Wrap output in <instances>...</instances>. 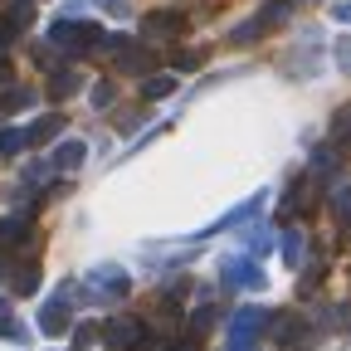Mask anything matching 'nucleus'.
<instances>
[{
  "label": "nucleus",
  "instance_id": "obj_1",
  "mask_svg": "<svg viewBox=\"0 0 351 351\" xmlns=\"http://www.w3.org/2000/svg\"><path fill=\"white\" fill-rule=\"evenodd\" d=\"M103 337H108L117 351H142V341H147V332H142V322H137V317H117V322H108V327H103Z\"/></svg>",
  "mask_w": 351,
  "mask_h": 351
},
{
  "label": "nucleus",
  "instance_id": "obj_24",
  "mask_svg": "<svg viewBox=\"0 0 351 351\" xmlns=\"http://www.w3.org/2000/svg\"><path fill=\"white\" fill-rule=\"evenodd\" d=\"M5 73H10V64H5V49H0V83H5Z\"/></svg>",
  "mask_w": 351,
  "mask_h": 351
},
{
  "label": "nucleus",
  "instance_id": "obj_21",
  "mask_svg": "<svg viewBox=\"0 0 351 351\" xmlns=\"http://www.w3.org/2000/svg\"><path fill=\"white\" fill-rule=\"evenodd\" d=\"M205 54H176V69H200Z\"/></svg>",
  "mask_w": 351,
  "mask_h": 351
},
{
  "label": "nucleus",
  "instance_id": "obj_22",
  "mask_svg": "<svg viewBox=\"0 0 351 351\" xmlns=\"http://www.w3.org/2000/svg\"><path fill=\"white\" fill-rule=\"evenodd\" d=\"M337 64L351 73V39H341V44H337Z\"/></svg>",
  "mask_w": 351,
  "mask_h": 351
},
{
  "label": "nucleus",
  "instance_id": "obj_25",
  "mask_svg": "<svg viewBox=\"0 0 351 351\" xmlns=\"http://www.w3.org/2000/svg\"><path fill=\"white\" fill-rule=\"evenodd\" d=\"M0 317H5V298H0Z\"/></svg>",
  "mask_w": 351,
  "mask_h": 351
},
{
  "label": "nucleus",
  "instance_id": "obj_9",
  "mask_svg": "<svg viewBox=\"0 0 351 351\" xmlns=\"http://www.w3.org/2000/svg\"><path fill=\"white\" fill-rule=\"evenodd\" d=\"M288 20V0H269V5H263V15H258V29L269 34L274 25H283Z\"/></svg>",
  "mask_w": 351,
  "mask_h": 351
},
{
  "label": "nucleus",
  "instance_id": "obj_2",
  "mask_svg": "<svg viewBox=\"0 0 351 351\" xmlns=\"http://www.w3.org/2000/svg\"><path fill=\"white\" fill-rule=\"evenodd\" d=\"M88 283H93V298H122V293L132 288L117 263H98V269L88 274Z\"/></svg>",
  "mask_w": 351,
  "mask_h": 351
},
{
  "label": "nucleus",
  "instance_id": "obj_26",
  "mask_svg": "<svg viewBox=\"0 0 351 351\" xmlns=\"http://www.w3.org/2000/svg\"><path fill=\"white\" fill-rule=\"evenodd\" d=\"M341 15H346V20H351V10H341Z\"/></svg>",
  "mask_w": 351,
  "mask_h": 351
},
{
  "label": "nucleus",
  "instance_id": "obj_6",
  "mask_svg": "<svg viewBox=\"0 0 351 351\" xmlns=\"http://www.w3.org/2000/svg\"><path fill=\"white\" fill-rule=\"evenodd\" d=\"M39 327L49 332V337H59V332H69V298H54L49 307L39 313Z\"/></svg>",
  "mask_w": 351,
  "mask_h": 351
},
{
  "label": "nucleus",
  "instance_id": "obj_11",
  "mask_svg": "<svg viewBox=\"0 0 351 351\" xmlns=\"http://www.w3.org/2000/svg\"><path fill=\"white\" fill-rule=\"evenodd\" d=\"M88 152H83V142H64L59 152H54V166H64V171H73L78 161H83Z\"/></svg>",
  "mask_w": 351,
  "mask_h": 351
},
{
  "label": "nucleus",
  "instance_id": "obj_5",
  "mask_svg": "<svg viewBox=\"0 0 351 351\" xmlns=\"http://www.w3.org/2000/svg\"><path fill=\"white\" fill-rule=\"evenodd\" d=\"M225 288H263V274L254 269V263H239V258H225Z\"/></svg>",
  "mask_w": 351,
  "mask_h": 351
},
{
  "label": "nucleus",
  "instance_id": "obj_10",
  "mask_svg": "<svg viewBox=\"0 0 351 351\" xmlns=\"http://www.w3.org/2000/svg\"><path fill=\"white\" fill-rule=\"evenodd\" d=\"M39 288V269L25 258V263H15V293H34Z\"/></svg>",
  "mask_w": 351,
  "mask_h": 351
},
{
  "label": "nucleus",
  "instance_id": "obj_14",
  "mask_svg": "<svg viewBox=\"0 0 351 351\" xmlns=\"http://www.w3.org/2000/svg\"><path fill=\"white\" fill-rule=\"evenodd\" d=\"M332 137H337V142H351V108H341V112L332 117Z\"/></svg>",
  "mask_w": 351,
  "mask_h": 351
},
{
  "label": "nucleus",
  "instance_id": "obj_7",
  "mask_svg": "<svg viewBox=\"0 0 351 351\" xmlns=\"http://www.w3.org/2000/svg\"><path fill=\"white\" fill-rule=\"evenodd\" d=\"M59 127H64V117H59V112L39 117V122L29 127V142H54V137H59Z\"/></svg>",
  "mask_w": 351,
  "mask_h": 351
},
{
  "label": "nucleus",
  "instance_id": "obj_3",
  "mask_svg": "<svg viewBox=\"0 0 351 351\" xmlns=\"http://www.w3.org/2000/svg\"><path fill=\"white\" fill-rule=\"evenodd\" d=\"M269 327V317L258 313V307H244V313L234 317V327H230V337H234V351H249L254 346V337Z\"/></svg>",
  "mask_w": 351,
  "mask_h": 351
},
{
  "label": "nucleus",
  "instance_id": "obj_8",
  "mask_svg": "<svg viewBox=\"0 0 351 351\" xmlns=\"http://www.w3.org/2000/svg\"><path fill=\"white\" fill-rule=\"evenodd\" d=\"M269 332H274L278 341H302V337H307L298 317H274V322H269Z\"/></svg>",
  "mask_w": 351,
  "mask_h": 351
},
{
  "label": "nucleus",
  "instance_id": "obj_19",
  "mask_svg": "<svg viewBox=\"0 0 351 351\" xmlns=\"http://www.w3.org/2000/svg\"><path fill=\"white\" fill-rule=\"evenodd\" d=\"M108 103H112V83H98L93 88V108H108Z\"/></svg>",
  "mask_w": 351,
  "mask_h": 351
},
{
  "label": "nucleus",
  "instance_id": "obj_16",
  "mask_svg": "<svg viewBox=\"0 0 351 351\" xmlns=\"http://www.w3.org/2000/svg\"><path fill=\"white\" fill-rule=\"evenodd\" d=\"M49 93H54V98H69V93H73V73H54Z\"/></svg>",
  "mask_w": 351,
  "mask_h": 351
},
{
  "label": "nucleus",
  "instance_id": "obj_20",
  "mask_svg": "<svg viewBox=\"0 0 351 351\" xmlns=\"http://www.w3.org/2000/svg\"><path fill=\"white\" fill-rule=\"evenodd\" d=\"M210 322H215V307H200V313H195V317H191V327H195V332H205V327H210Z\"/></svg>",
  "mask_w": 351,
  "mask_h": 351
},
{
  "label": "nucleus",
  "instance_id": "obj_4",
  "mask_svg": "<svg viewBox=\"0 0 351 351\" xmlns=\"http://www.w3.org/2000/svg\"><path fill=\"white\" fill-rule=\"evenodd\" d=\"M186 25H191V15L186 10H166V15H147V39H171V34H186Z\"/></svg>",
  "mask_w": 351,
  "mask_h": 351
},
{
  "label": "nucleus",
  "instance_id": "obj_12",
  "mask_svg": "<svg viewBox=\"0 0 351 351\" xmlns=\"http://www.w3.org/2000/svg\"><path fill=\"white\" fill-rule=\"evenodd\" d=\"M20 147H29V132H20V127L15 132H0V156H15Z\"/></svg>",
  "mask_w": 351,
  "mask_h": 351
},
{
  "label": "nucleus",
  "instance_id": "obj_17",
  "mask_svg": "<svg viewBox=\"0 0 351 351\" xmlns=\"http://www.w3.org/2000/svg\"><path fill=\"white\" fill-rule=\"evenodd\" d=\"M337 219L351 230V191H341V195H337Z\"/></svg>",
  "mask_w": 351,
  "mask_h": 351
},
{
  "label": "nucleus",
  "instance_id": "obj_23",
  "mask_svg": "<svg viewBox=\"0 0 351 351\" xmlns=\"http://www.w3.org/2000/svg\"><path fill=\"white\" fill-rule=\"evenodd\" d=\"M166 351H200V341H195V337H181V341H176V346H166Z\"/></svg>",
  "mask_w": 351,
  "mask_h": 351
},
{
  "label": "nucleus",
  "instance_id": "obj_18",
  "mask_svg": "<svg viewBox=\"0 0 351 351\" xmlns=\"http://www.w3.org/2000/svg\"><path fill=\"white\" fill-rule=\"evenodd\" d=\"M98 337H103V327H78V337H73V341H78V351H83V346H93Z\"/></svg>",
  "mask_w": 351,
  "mask_h": 351
},
{
  "label": "nucleus",
  "instance_id": "obj_13",
  "mask_svg": "<svg viewBox=\"0 0 351 351\" xmlns=\"http://www.w3.org/2000/svg\"><path fill=\"white\" fill-rule=\"evenodd\" d=\"M122 69H127V73H147V69H152V54L132 44V54H122Z\"/></svg>",
  "mask_w": 351,
  "mask_h": 351
},
{
  "label": "nucleus",
  "instance_id": "obj_15",
  "mask_svg": "<svg viewBox=\"0 0 351 351\" xmlns=\"http://www.w3.org/2000/svg\"><path fill=\"white\" fill-rule=\"evenodd\" d=\"M171 88H176L171 78H147V88H142V98H147V103H152V98H166Z\"/></svg>",
  "mask_w": 351,
  "mask_h": 351
}]
</instances>
